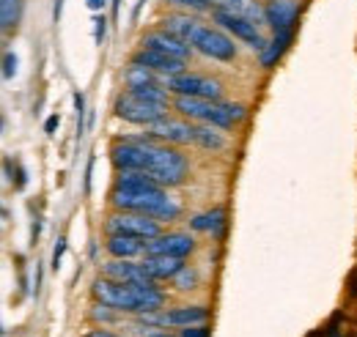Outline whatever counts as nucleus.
<instances>
[{"label":"nucleus","mask_w":357,"mask_h":337,"mask_svg":"<svg viewBox=\"0 0 357 337\" xmlns=\"http://www.w3.org/2000/svg\"><path fill=\"white\" fill-rule=\"evenodd\" d=\"M113 110H116L119 118H124V121H130V124H143V127H149V124H154L157 118L165 116V107H162V104L146 102V99L135 96L132 91L121 93V96L116 99V107H113Z\"/></svg>","instance_id":"obj_6"},{"label":"nucleus","mask_w":357,"mask_h":337,"mask_svg":"<svg viewBox=\"0 0 357 337\" xmlns=\"http://www.w3.org/2000/svg\"><path fill=\"white\" fill-rule=\"evenodd\" d=\"M168 3H174L178 8H187V11H206L212 0H168Z\"/></svg>","instance_id":"obj_26"},{"label":"nucleus","mask_w":357,"mask_h":337,"mask_svg":"<svg viewBox=\"0 0 357 337\" xmlns=\"http://www.w3.org/2000/svg\"><path fill=\"white\" fill-rule=\"evenodd\" d=\"M154 75H157V72H151V69H146V66H137V63H132V66L127 69L124 80H127V88H140V85H157Z\"/></svg>","instance_id":"obj_24"},{"label":"nucleus","mask_w":357,"mask_h":337,"mask_svg":"<svg viewBox=\"0 0 357 337\" xmlns=\"http://www.w3.org/2000/svg\"><path fill=\"white\" fill-rule=\"evenodd\" d=\"M107 253L113 255V258H124V260H130L135 255L146 253V242L143 239H135V236H124V233H110V239H107Z\"/></svg>","instance_id":"obj_18"},{"label":"nucleus","mask_w":357,"mask_h":337,"mask_svg":"<svg viewBox=\"0 0 357 337\" xmlns=\"http://www.w3.org/2000/svg\"><path fill=\"white\" fill-rule=\"evenodd\" d=\"M218 127H209V124H204V127H195V137H192V143H198L201 148H206V151H223L225 148V137L220 132H215Z\"/></svg>","instance_id":"obj_22"},{"label":"nucleus","mask_w":357,"mask_h":337,"mask_svg":"<svg viewBox=\"0 0 357 337\" xmlns=\"http://www.w3.org/2000/svg\"><path fill=\"white\" fill-rule=\"evenodd\" d=\"M198 25H201V19H195V17H184V14H171V17L162 19V28L171 31V33H176L178 39H184L187 44H190V39L195 36Z\"/></svg>","instance_id":"obj_20"},{"label":"nucleus","mask_w":357,"mask_h":337,"mask_svg":"<svg viewBox=\"0 0 357 337\" xmlns=\"http://www.w3.org/2000/svg\"><path fill=\"white\" fill-rule=\"evenodd\" d=\"M105 228H107V233H124V236H135V239H143V242H151V239L160 236V222L154 217L135 214V211L113 214Z\"/></svg>","instance_id":"obj_5"},{"label":"nucleus","mask_w":357,"mask_h":337,"mask_svg":"<svg viewBox=\"0 0 357 337\" xmlns=\"http://www.w3.org/2000/svg\"><path fill=\"white\" fill-rule=\"evenodd\" d=\"M105 33H107V19L105 17H96L93 19V42L102 44L105 42Z\"/></svg>","instance_id":"obj_28"},{"label":"nucleus","mask_w":357,"mask_h":337,"mask_svg":"<svg viewBox=\"0 0 357 337\" xmlns=\"http://www.w3.org/2000/svg\"><path fill=\"white\" fill-rule=\"evenodd\" d=\"M86 3H89V8H91V11H102L107 0H86Z\"/></svg>","instance_id":"obj_35"},{"label":"nucleus","mask_w":357,"mask_h":337,"mask_svg":"<svg viewBox=\"0 0 357 337\" xmlns=\"http://www.w3.org/2000/svg\"><path fill=\"white\" fill-rule=\"evenodd\" d=\"M113 206L121 211H135V214H146L154 217L157 222H171L178 219V203H174L162 184H157L151 175L137 173V170H121V175L116 178V189L110 195Z\"/></svg>","instance_id":"obj_1"},{"label":"nucleus","mask_w":357,"mask_h":337,"mask_svg":"<svg viewBox=\"0 0 357 337\" xmlns=\"http://www.w3.org/2000/svg\"><path fill=\"white\" fill-rule=\"evenodd\" d=\"M264 17H267L269 28H275V33L294 31V22L300 17V3L297 0H267L264 3Z\"/></svg>","instance_id":"obj_12"},{"label":"nucleus","mask_w":357,"mask_h":337,"mask_svg":"<svg viewBox=\"0 0 357 337\" xmlns=\"http://www.w3.org/2000/svg\"><path fill=\"white\" fill-rule=\"evenodd\" d=\"M218 102H209V99H198V96H176L174 102V110H178L184 118H195V121H209L212 110H215Z\"/></svg>","instance_id":"obj_17"},{"label":"nucleus","mask_w":357,"mask_h":337,"mask_svg":"<svg viewBox=\"0 0 357 337\" xmlns=\"http://www.w3.org/2000/svg\"><path fill=\"white\" fill-rule=\"evenodd\" d=\"M176 288H181V291H187V288H195V272L192 269H181L176 274Z\"/></svg>","instance_id":"obj_25"},{"label":"nucleus","mask_w":357,"mask_h":337,"mask_svg":"<svg viewBox=\"0 0 357 337\" xmlns=\"http://www.w3.org/2000/svg\"><path fill=\"white\" fill-rule=\"evenodd\" d=\"M223 225H225L223 209H212V211H206V214H198L195 219H190V228H192V230H212L215 236L223 233Z\"/></svg>","instance_id":"obj_21"},{"label":"nucleus","mask_w":357,"mask_h":337,"mask_svg":"<svg viewBox=\"0 0 357 337\" xmlns=\"http://www.w3.org/2000/svg\"><path fill=\"white\" fill-rule=\"evenodd\" d=\"M206 315H209L206 307H201V304H190V307H176V310L160 315L157 324H162V327H195V324H204Z\"/></svg>","instance_id":"obj_16"},{"label":"nucleus","mask_w":357,"mask_h":337,"mask_svg":"<svg viewBox=\"0 0 357 337\" xmlns=\"http://www.w3.org/2000/svg\"><path fill=\"white\" fill-rule=\"evenodd\" d=\"M105 277L110 280H121V283H135V285H154L157 280H151L143 269V263H130L124 258H116L110 263H105Z\"/></svg>","instance_id":"obj_14"},{"label":"nucleus","mask_w":357,"mask_h":337,"mask_svg":"<svg viewBox=\"0 0 357 337\" xmlns=\"http://www.w3.org/2000/svg\"><path fill=\"white\" fill-rule=\"evenodd\" d=\"M154 337H174V335H168V332H162V335H154Z\"/></svg>","instance_id":"obj_39"},{"label":"nucleus","mask_w":357,"mask_h":337,"mask_svg":"<svg viewBox=\"0 0 357 337\" xmlns=\"http://www.w3.org/2000/svg\"><path fill=\"white\" fill-rule=\"evenodd\" d=\"M14 75H17V55L14 52H6V58H3V77L8 80Z\"/></svg>","instance_id":"obj_27"},{"label":"nucleus","mask_w":357,"mask_h":337,"mask_svg":"<svg viewBox=\"0 0 357 337\" xmlns=\"http://www.w3.org/2000/svg\"><path fill=\"white\" fill-rule=\"evenodd\" d=\"M86 337H121V335H113V332H107V329H91Z\"/></svg>","instance_id":"obj_34"},{"label":"nucleus","mask_w":357,"mask_h":337,"mask_svg":"<svg viewBox=\"0 0 357 337\" xmlns=\"http://www.w3.org/2000/svg\"><path fill=\"white\" fill-rule=\"evenodd\" d=\"M140 47H149V49H160L165 55H174L178 61H187L190 58V49L192 44H187L184 39H178L176 33L160 28V31H149L143 39H140Z\"/></svg>","instance_id":"obj_10"},{"label":"nucleus","mask_w":357,"mask_h":337,"mask_svg":"<svg viewBox=\"0 0 357 337\" xmlns=\"http://www.w3.org/2000/svg\"><path fill=\"white\" fill-rule=\"evenodd\" d=\"M58 124H61V118H58V116H50V118H47V124H45V132L47 134H55Z\"/></svg>","instance_id":"obj_33"},{"label":"nucleus","mask_w":357,"mask_h":337,"mask_svg":"<svg viewBox=\"0 0 357 337\" xmlns=\"http://www.w3.org/2000/svg\"><path fill=\"white\" fill-rule=\"evenodd\" d=\"M61 8H63V0H55V11H52L55 14V22L61 19Z\"/></svg>","instance_id":"obj_36"},{"label":"nucleus","mask_w":357,"mask_h":337,"mask_svg":"<svg viewBox=\"0 0 357 337\" xmlns=\"http://www.w3.org/2000/svg\"><path fill=\"white\" fill-rule=\"evenodd\" d=\"M291 39H294V31H280V33H275V39L267 42V47L261 49V66H264V69H272V66L283 58V52L289 49Z\"/></svg>","instance_id":"obj_19"},{"label":"nucleus","mask_w":357,"mask_h":337,"mask_svg":"<svg viewBox=\"0 0 357 337\" xmlns=\"http://www.w3.org/2000/svg\"><path fill=\"white\" fill-rule=\"evenodd\" d=\"M91 294L99 304H107L119 313H157L165 304V294L157 285H135L110 277H99Z\"/></svg>","instance_id":"obj_2"},{"label":"nucleus","mask_w":357,"mask_h":337,"mask_svg":"<svg viewBox=\"0 0 357 337\" xmlns=\"http://www.w3.org/2000/svg\"><path fill=\"white\" fill-rule=\"evenodd\" d=\"M349 294L357 296V274H352V280H349Z\"/></svg>","instance_id":"obj_37"},{"label":"nucleus","mask_w":357,"mask_h":337,"mask_svg":"<svg viewBox=\"0 0 357 337\" xmlns=\"http://www.w3.org/2000/svg\"><path fill=\"white\" fill-rule=\"evenodd\" d=\"M149 137L154 140H162V143H176V146H184V143H192L195 137V127L184 124V121H176V118H157L154 124H149Z\"/></svg>","instance_id":"obj_11"},{"label":"nucleus","mask_w":357,"mask_h":337,"mask_svg":"<svg viewBox=\"0 0 357 337\" xmlns=\"http://www.w3.org/2000/svg\"><path fill=\"white\" fill-rule=\"evenodd\" d=\"M212 19L225 28L228 33H234L239 42H245L250 49H264L267 47V39L261 36V31L256 28V22H250L248 17H242L239 11H234V8H225V6H218L215 11H212Z\"/></svg>","instance_id":"obj_4"},{"label":"nucleus","mask_w":357,"mask_h":337,"mask_svg":"<svg viewBox=\"0 0 357 337\" xmlns=\"http://www.w3.org/2000/svg\"><path fill=\"white\" fill-rule=\"evenodd\" d=\"M132 63L137 66H146L162 77H176V75H184V61H178L174 55H165L160 49H149V47H140L132 55Z\"/></svg>","instance_id":"obj_9"},{"label":"nucleus","mask_w":357,"mask_h":337,"mask_svg":"<svg viewBox=\"0 0 357 337\" xmlns=\"http://www.w3.org/2000/svg\"><path fill=\"white\" fill-rule=\"evenodd\" d=\"M181 337H209V329L206 327H184Z\"/></svg>","instance_id":"obj_32"},{"label":"nucleus","mask_w":357,"mask_h":337,"mask_svg":"<svg viewBox=\"0 0 357 337\" xmlns=\"http://www.w3.org/2000/svg\"><path fill=\"white\" fill-rule=\"evenodd\" d=\"M146 151H149L146 175H151L162 187H176V184L184 181V175H187V159L178 151L165 148V146H154V143H149Z\"/></svg>","instance_id":"obj_3"},{"label":"nucleus","mask_w":357,"mask_h":337,"mask_svg":"<svg viewBox=\"0 0 357 337\" xmlns=\"http://www.w3.org/2000/svg\"><path fill=\"white\" fill-rule=\"evenodd\" d=\"M75 110H77V132L83 134V116H86V102H83V93H75Z\"/></svg>","instance_id":"obj_30"},{"label":"nucleus","mask_w":357,"mask_h":337,"mask_svg":"<svg viewBox=\"0 0 357 337\" xmlns=\"http://www.w3.org/2000/svg\"><path fill=\"white\" fill-rule=\"evenodd\" d=\"M63 250H66V239H58V244H55V250H52V269H58V266H61Z\"/></svg>","instance_id":"obj_31"},{"label":"nucleus","mask_w":357,"mask_h":337,"mask_svg":"<svg viewBox=\"0 0 357 337\" xmlns=\"http://www.w3.org/2000/svg\"><path fill=\"white\" fill-rule=\"evenodd\" d=\"M165 88L174 91L176 96H198V99H209L218 102L223 88L218 80H209L204 75H176V77H165Z\"/></svg>","instance_id":"obj_8"},{"label":"nucleus","mask_w":357,"mask_h":337,"mask_svg":"<svg viewBox=\"0 0 357 337\" xmlns=\"http://www.w3.org/2000/svg\"><path fill=\"white\" fill-rule=\"evenodd\" d=\"M22 14V0H0V25L3 31H11L20 22Z\"/></svg>","instance_id":"obj_23"},{"label":"nucleus","mask_w":357,"mask_h":337,"mask_svg":"<svg viewBox=\"0 0 357 337\" xmlns=\"http://www.w3.org/2000/svg\"><path fill=\"white\" fill-rule=\"evenodd\" d=\"M119 11H121V0H113V17H119Z\"/></svg>","instance_id":"obj_38"},{"label":"nucleus","mask_w":357,"mask_h":337,"mask_svg":"<svg viewBox=\"0 0 357 337\" xmlns=\"http://www.w3.org/2000/svg\"><path fill=\"white\" fill-rule=\"evenodd\" d=\"M140 263L151 280H171L184 269V258H174V255H146Z\"/></svg>","instance_id":"obj_15"},{"label":"nucleus","mask_w":357,"mask_h":337,"mask_svg":"<svg viewBox=\"0 0 357 337\" xmlns=\"http://www.w3.org/2000/svg\"><path fill=\"white\" fill-rule=\"evenodd\" d=\"M195 250V242L187 233H160L157 239L146 242V255H174V258H187Z\"/></svg>","instance_id":"obj_13"},{"label":"nucleus","mask_w":357,"mask_h":337,"mask_svg":"<svg viewBox=\"0 0 357 337\" xmlns=\"http://www.w3.org/2000/svg\"><path fill=\"white\" fill-rule=\"evenodd\" d=\"M190 44L201 52V55H206V58H215V61H234L236 58V47L234 42L225 36L223 31H218V28H209V25H198V31H195V36L190 39Z\"/></svg>","instance_id":"obj_7"},{"label":"nucleus","mask_w":357,"mask_h":337,"mask_svg":"<svg viewBox=\"0 0 357 337\" xmlns=\"http://www.w3.org/2000/svg\"><path fill=\"white\" fill-rule=\"evenodd\" d=\"M91 315H93V321H113V307H107V304H96V307L91 310Z\"/></svg>","instance_id":"obj_29"}]
</instances>
